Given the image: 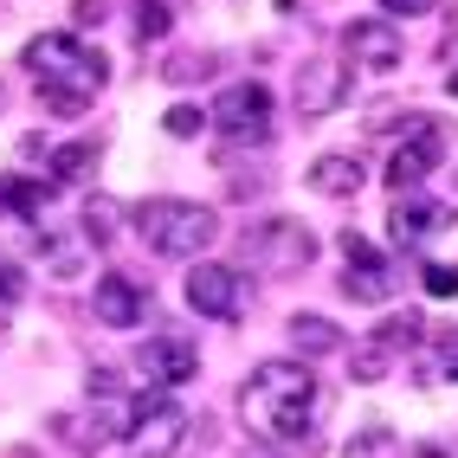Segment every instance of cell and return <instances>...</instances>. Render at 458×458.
Masks as SVG:
<instances>
[{
	"label": "cell",
	"mask_w": 458,
	"mask_h": 458,
	"mask_svg": "<svg viewBox=\"0 0 458 458\" xmlns=\"http://www.w3.org/2000/svg\"><path fill=\"white\" fill-rule=\"evenodd\" d=\"M323 413V381L303 369V361H259L239 387V420L246 433L265 445H291L317 426Z\"/></svg>",
	"instance_id": "6da1fadb"
},
{
	"label": "cell",
	"mask_w": 458,
	"mask_h": 458,
	"mask_svg": "<svg viewBox=\"0 0 458 458\" xmlns=\"http://www.w3.org/2000/svg\"><path fill=\"white\" fill-rule=\"evenodd\" d=\"M20 58H26V72L39 78V104L52 116H84L110 84V58L98 46H84L78 33H39Z\"/></svg>",
	"instance_id": "7a4b0ae2"
},
{
	"label": "cell",
	"mask_w": 458,
	"mask_h": 458,
	"mask_svg": "<svg viewBox=\"0 0 458 458\" xmlns=\"http://www.w3.org/2000/svg\"><path fill=\"white\" fill-rule=\"evenodd\" d=\"M130 226L142 233V246L156 259H207L213 239H220V213L207 200H174V194H156V200H136L130 207Z\"/></svg>",
	"instance_id": "3957f363"
},
{
	"label": "cell",
	"mask_w": 458,
	"mask_h": 458,
	"mask_svg": "<svg viewBox=\"0 0 458 458\" xmlns=\"http://www.w3.org/2000/svg\"><path fill=\"white\" fill-rule=\"evenodd\" d=\"M317 233L303 220H259L246 239H239V259H246L252 271H265V278H291V271H310L317 265Z\"/></svg>",
	"instance_id": "277c9868"
},
{
	"label": "cell",
	"mask_w": 458,
	"mask_h": 458,
	"mask_svg": "<svg viewBox=\"0 0 458 458\" xmlns=\"http://www.w3.org/2000/svg\"><path fill=\"white\" fill-rule=\"evenodd\" d=\"M188 310H200V317H213V323H239L252 310V278L239 265H194L188 271Z\"/></svg>",
	"instance_id": "5b68a950"
},
{
	"label": "cell",
	"mask_w": 458,
	"mask_h": 458,
	"mask_svg": "<svg viewBox=\"0 0 458 458\" xmlns=\"http://www.w3.org/2000/svg\"><path fill=\"white\" fill-rule=\"evenodd\" d=\"M271 110H278V104H271V90H265L259 78L226 84L220 98H213V130H220L226 142H239V148H246V142H265V136H271Z\"/></svg>",
	"instance_id": "8992f818"
},
{
	"label": "cell",
	"mask_w": 458,
	"mask_h": 458,
	"mask_svg": "<svg viewBox=\"0 0 458 458\" xmlns=\"http://www.w3.org/2000/svg\"><path fill=\"white\" fill-rule=\"evenodd\" d=\"M439 162H445V123H439V116H413L407 136L394 142V156H387V181H394V194L420 188V181L433 174Z\"/></svg>",
	"instance_id": "52a82bcc"
},
{
	"label": "cell",
	"mask_w": 458,
	"mask_h": 458,
	"mask_svg": "<svg viewBox=\"0 0 458 458\" xmlns=\"http://www.w3.org/2000/svg\"><path fill=\"white\" fill-rule=\"evenodd\" d=\"M194 369H200V343L181 329H156L136 343V375L148 387H181V381H194Z\"/></svg>",
	"instance_id": "ba28073f"
},
{
	"label": "cell",
	"mask_w": 458,
	"mask_h": 458,
	"mask_svg": "<svg viewBox=\"0 0 458 458\" xmlns=\"http://www.w3.org/2000/svg\"><path fill=\"white\" fill-rule=\"evenodd\" d=\"M181 433H188V413H181L162 387H148V394H136V420H130V445L142 452V458H168L174 445H181Z\"/></svg>",
	"instance_id": "9c48e42d"
},
{
	"label": "cell",
	"mask_w": 458,
	"mask_h": 458,
	"mask_svg": "<svg viewBox=\"0 0 458 458\" xmlns=\"http://www.w3.org/2000/svg\"><path fill=\"white\" fill-rule=\"evenodd\" d=\"M343 297L349 303H387L394 297V284H401V278H394V265L369 246V239H361V233H343Z\"/></svg>",
	"instance_id": "30bf717a"
},
{
	"label": "cell",
	"mask_w": 458,
	"mask_h": 458,
	"mask_svg": "<svg viewBox=\"0 0 458 458\" xmlns=\"http://www.w3.org/2000/svg\"><path fill=\"white\" fill-rule=\"evenodd\" d=\"M343 58L355 72H394L407 58V39L387 20H355V26H343Z\"/></svg>",
	"instance_id": "8fae6325"
},
{
	"label": "cell",
	"mask_w": 458,
	"mask_h": 458,
	"mask_svg": "<svg viewBox=\"0 0 458 458\" xmlns=\"http://www.w3.org/2000/svg\"><path fill=\"white\" fill-rule=\"evenodd\" d=\"M90 310L110 329H142L148 323V284H136L130 271H104L98 291H90Z\"/></svg>",
	"instance_id": "7c38bea8"
},
{
	"label": "cell",
	"mask_w": 458,
	"mask_h": 458,
	"mask_svg": "<svg viewBox=\"0 0 458 458\" xmlns=\"http://www.w3.org/2000/svg\"><path fill=\"white\" fill-rule=\"evenodd\" d=\"M445 220H452V207H439L426 188L394 194V207H387V233H394V246H420V239H433Z\"/></svg>",
	"instance_id": "4fadbf2b"
},
{
	"label": "cell",
	"mask_w": 458,
	"mask_h": 458,
	"mask_svg": "<svg viewBox=\"0 0 458 458\" xmlns=\"http://www.w3.org/2000/svg\"><path fill=\"white\" fill-rule=\"evenodd\" d=\"M349 104V72L329 65V58H310L297 72V116H329Z\"/></svg>",
	"instance_id": "5bb4252c"
},
{
	"label": "cell",
	"mask_w": 458,
	"mask_h": 458,
	"mask_svg": "<svg viewBox=\"0 0 458 458\" xmlns=\"http://www.w3.org/2000/svg\"><path fill=\"white\" fill-rule=\"evenodd\" d=\"M361 181H369L361 156H317L310 168H303V188L323 194V200H349V194H361Z\"/></svg>",
	"instance_id": "9a60e30c"
},
{
	"label": "cell",
	"mask_w": 458,
	"mask_h": 458,
	"mask_svg": "<svg viewBox=\"0 0 458 458\" xmlns=\"http://www.w3.org/2000/svg\"><path fill=\"white\" fill-rule=\"evenodd\" d=\"M52 433L65 439L72 452H98V445H110V439H116L98 401H90V407H78V413H58V420H52Z\"/></svg>",
	"instance_id": "2e32d148"
},
{
	"label": "cell",
	"mask_w": 458,
	"mask_h": 458,
	"mask_svg": "<svg viewBox=\"0 0 458 458\" xmlns=\"http://www.w3.org/2000/svg\"><path fill=\"white\" fill-rule=\"evenodd\" d=\"M104 162V136H84V142H65V148H52V168L46 181L52 188H72V181H90V168Z\"/></svg>",
	"instance_id": "e0dca14e"
},
{
	"label": "cell",
	"mask_w": 458,
	"mask_h": 458,
	"mask_svg": "<svg viewBox=\"0 0 458 458\" xmlns=\"http://www.w3.org/2000/svg\"><path fill=\"white\" fill-rule=\"evenodd\" d=\"M284 335H291L297 355H335V349H343V329H335L329 317H317V310H297L284 323Z\"/></svg>",
	"instance_id": "ac0fdd59"
},
{
	"label": "cell",
	"mask_w": 458,
	"mask_h": 458,
	"mask_svg": "<svg viewBox=\"0 0 458 458\" xmlns=\"http://www.w3.org/2000/svg\"><path fill=\"white\" fill-rule=\"evenodd\" d=\"M369 343L394 361V355H407V349H420V343H426V317H420V310H401V317H387V323L369 335Z\"/></svg>",
	"instance_id": "d6986e66"
},
{
	"label": "cell",
	"mask_w": 458,
	"mask_h": 458,
	"mask_svg": "<svg viewBox=\"0 0 458 458\" xmlns=\"http://www.w3.org/2000/svg\"><path fill=\"white\" fill-rule=\"evenodd\" d=\"M335 458H407V445H401V433H387V426H361Z\"/></svg>",
	"instance_id": "ffe728a7"
},
{
	"label": "cell",
	"mask_w": 458,
	"mask_h": 458,
	"mask_svg": "<svg viewBox=\"0 0 458 458\" xmlns=\"http://www.w3.org/2000/svg\"><path fill=\"white\" fill-rule=\"evenodd\" d=\"M116 220H123V207H116L110 194H90V200H84V239H90V246H110V239H116Z\"/></svg>",
	"instance_id": "44dd1931"
},
{
	"label": "cell",
	"mask_w": 458,
	"mask_h": 458,
	"mask_svg": "<svg viewBox=\"0 0 458 458\" xmlns=\"http://www.w3.org/2000/svg\"><path fill=\"white\" fill-rule=\"evenodd\" d=\"M213 65H220L213 52H174L168 58V84H200V72L213 78Z\"/></svg>",
	"instance_id": "7402d4cb"
},
{
	"label": "cell",
	"mask_w": 458,
	"mask_h": 458,
	"mask_svg": "<svg viewBox=\"0 0 458 458\" xmlns=\"http://www.w3.org/2000/svg\"><path fill=\"white\" fill-rule=\"evenodd\" d=\"M168 33V0H136V39H162Z\"/></svg>",
	"instance_id": "603a6c76"
},
{
	"label": "cell",
	"mask_w": 458,
	"mask_h": 458,
	"mask_svg": "<svg viewBox=\"0 0 458 458\" xmlns=\"http://www.w3.org/2000/svg\"><path fill=\"white\" fill-rule=\"evenodd\" d=\"M162 130L188 142V136H200V130H207V110H194V104H174V110L162 116Z\"/></svg>",
	"instance_id": "cb8c5ba5"
},
{
	"label": "cell",
	"mask_w": 458,
	"mask_h": 458,
	"mask_svg": "<svg viewBox=\"0 0 458 458\" xmlns=\"http://www.w3.org/2000/svg\"><path fill=\"white\" fill-rule=\"evenodd\" d=\"M426 291H433V297H458V271L452 265H426Z\"/></svg>",
	"instance_id": "d4e9b609"
},
{
	"label": "cell",
	"mask_w": 458,
	"mask_h": 458,
	"mask_svg": "<svg viewBox=\"0 0 458 458\" xmlns=\"http://www.w3.org/2000/svg\"><path fill=\"white\" fill-rule=\"evenodd\" d=\"M381 13H401V20H420V13H433V0H381Z\"/></svg>",
	"instance_id": "484cf974"
},
{
	"label": "cell",
	"mask_w": 458,
	"mask_h": 458,
	"mask_svg": "<svg viewBox=\"0 0 458 458\" xmlns=\"http://www.w3.org/2000/svg\"><path fill=\"white\" fill-rule=\"evenodd\" d=\"M439 375H445V381H458V329L439 343Z\"/></svg>",
	"instance_id": "4316f807"
},
{
	"label": "cell",
	"mask_w": 458,
	"mask_h": 458,
	"mask_svg": "<svg viewBox=\"0 0 458 458\" xmlns=\"http://www.w3.org/2000/svg\"><path fill=\"white\" fill-rule=\"evenodd\" d=\"M413 458H458V439H420Z\"/></svg>",
	"instance_id": "83f0119b"
},
{
	"label": "cell",
	"mask_w": 458,
	"mask_h": 458,
	"mask_svg": "<svg viewBox=\"0 0 458 458\" xmlns=\"http://www.w3.org/2000/svg\"><path fill=\"white\" fill-rule=\"evenodd\" d=\"M20 291H26V284H20V271H13V265H0V297H7V303H13Z\"/></svg>",
	"instance_id": "f1b7e54d"
},
{
	"label": "cell",
	"mask_w": 458,
	"mask_h": 458,
	"mask_svg": "<svg viewBox=\"0 0 458 458\" xmlns=\"http://www.w3.org/2000/svg\"><path fill=\"white\" fill-rule=\"evenodd\" d=\"M239 458H278V452H271V445L259 439V445H246V452H239Z\"/></svg>",
	"instance_id": "f546056e"
},
{
	"label": "cell",
	"mask_w": 458,
	"mask_h": 458,
	"mask_svg": "<svg viewBox=\"0 0 458 458\" xmlns=\"http://www.w3.org/2000/svg\"><path fill=\"white\" fill-rule=\"evenodd\" d=\"M7 323H13V303H7V297H0V335H7Z\"/></svg>",
	"instance_id": "4dcf8cb0"
},
{
	"label": "cell",
	"mask_w": 458,
	"mask_h": 458,
	"mask_svg": "<svg viewBox=\"0 0 458 458\" xmlns=\"http://www.w3.org/2000/svg\"><path fill=\"white\" fill-rule=\"evenodd\" d=\"M445 90H452V98H458V72H452V78H445Z\"/></svg>",
	"instance_id": "1f68e13d"
},
{
	"label": "cell",
	"mask_w": 458,
	"mask_h": 458,
	"mask_svg": "<svg viewBox=\"0 0 458 458\" xmlns=\"http://www.w3.org/2000/svg\"><path fill=\"white\" fill-rule=\"evenodd\" d=\"M0 110H7V84H0Z\"/></svg>",
	"instance_id": "d6a6232c"
}]
</instances>
